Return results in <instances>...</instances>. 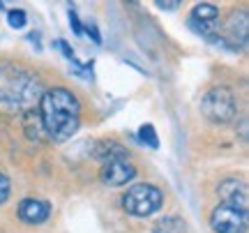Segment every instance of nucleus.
Wrapping results in <instances>:
<instances>
[{
	"label": "nucleus",
	"instance_id": "f257e3e1",
	"mask_svg": "<svg viewBox=\"0 0 249 233\" xmlns=\"http://www.w3.org/2000/svg\"><path fill=\"white\" fill-rule=\"evenodd\" d=\"M39 113L44 132L53 141H67L76 134L81 123L79 99L65 88H51L39 97Z\"/></svg>",
	"mask_w": 249,
	"mask_h": 233
},
{
	"label": "nucleus",
	"instance_id": "f03ea898",
	"mask_svg": "<svg viewBox=\"0 0 249 233\" xmlns=\"http://www.w3.org/2000/svg\"><path fill=\"white\" fill-rule=\"evenodd\" d=\"M42 95L37 76L17 65H0V111L21 113L35 107Z\"/></svg>",
	"mask_w": 249,
	"mask_h": 233
},
{
	"label": "nucleus",
	"instance_id": "7ed1b4c3",
	"mask_svg": "<svg viewBox=\"0 0 249 233\" xmlns=\"http://www.w3.org/2000/svg\"><path fill=\"white\" fill-rule=\"evenodd\" d=\"M161 201H164V197H161L160 189L155 185L141 182V185H134L127 189V194L123 197V206L134 217H148L160 210Z\"/></svg>",
	"mask_w": 249,
	"mask_h": 233
},
{
	"label": "nucleus",
	"instance_id": "20e7f679",
	"mask_svg": "<svg viewBox=\"0 0 249 233\" xmlns=\"http://www.w3.org/2000/svg\"><path fill=\"white\" fill-rule=\"evenodd\" d=\"M201 111L210 123H229L235 116V97L229 88H213L201 99Z\"/></svg>",
	"mask_w": 249,
	"mask_h": 233
},
{
	"label": "nucleus",
	"instance_id": "39448f33",
	"mask_svg": "<svg viewBox=\"0 0 249 233\" xmlns=\"http://www.w3.org/2000/svg\"><path fill=\"white\" fill-rule=\"evenodd\" d=\"M210 226L214 233H245L247 231V210L222 203L213 210Z\"/></svg>",
	"mask_w": 249,
	"mask_h": 233
},
{
	"label": "nucleus",
	"instance_id": "423d86ee",
	"mask_svg": "<svg viewBox=\"0 0 249 233\" xmlns=\"http://www.w3.org/2000/svg\"><path fill=\"white\" fill-rule=\"evenodd\" d=\"M134 176H136V169H134V164L127 157L107 160L104 166H102V180L107 185H111V187H120L124 182H129Z\"/></svg>",
	"mask_w": 249,
	"mask_h": 233
},
{
	"label": "nucleus",
	"instance_id": "0eeeda50",
	"mask_svg": "<svg viewBox=\"0 0 249 233\" xmlns=\"http://www.w3.org/2000/svg\"><path fill=\"white\" fill-rule=\"evenodd\" d=\"M217 18H219V9L210 5V2H201L192 9V17H189V28L194 33L210 37L217 30Z\"/></svg>",
	"mask_w": 249,
	"mask_h": 233
},
{
	"label": "nucleus",
	"instance_id": "6e6552de",
	"mask_svg": "<svg viewBox=\"0 0 249 233\" xmlns=\"http://www.w3.org/2000/svg\"><path fill=\"white\" fill-rule=\"evenodd\" d=\"M51 215V206L39 198H23L18 203V217L28 224H42Z\"/></svg>",
	"mask_w": 249,
	"mask_h": 233
},
{
	"label": "nucleus",
	"instance_id": "1a4fd4ad",
	"mask_svg": "<svg viewBox=\"0 0 249 233\" xmlns=\"http://www.w3.org/2000/svg\"><path fill=\"white\" fill-rule=\"evenodd\" d=\"M219 197L224 198L226 206H235L240 210H247V185L242 180L229 178L219 185Z\"/></svg>",
	"mask_w": 249,
	"mask_h": 233
},
{
	"label": "nucleus",
	"instance_id": "9d476101",
	"mask_svg": "<svg viewBox=\"0 0 249 233\" xmlns=\"http://www.w3.org/2000/svg\"><path fill=\"white\" fill-rule=\"evenodd\" d=\"M247 12H238L233 14L229 26H226V39L231 42L233 46H245L247 44Z\"/></svg>",
	"mask_w": 249,
	"mask_h": 233
},
{
	"label": "nucleus",
	"instance_id": "9b49d317",
	"mask_svg": "<svg viewBox=\"0 0 249 233\" xmlns=\"http://www.w3.org/2000/svg\"><path fill=\"white\" fill-rule=\"evenodd\" d=\"M152 233H187V224L182 222V217L166 215L157 219L152 226Z\"/></svg>",
	"mask_w": 249,
	"mask_h": 233
},
{
	"label": "nucleus",
	"instance_id": "f8f14e48",
	"mask_svg": "<svg viewBox=\"0 0 249 233\" xmlns=\"http://www.w3.org/2000/svg\"><path fill=\"white\" fill-rule=\"evenodd\" d=\"M139 141H141V143H148L150 148H157V145H160V141H157V134H155L152 125H143L141 129H139Z\"/></svg>",
	"mask_w": 249,
	"mask_h": 233
},
{
	"label": "nucleus",
	"instance_id": "ddd939ff",
	"mask_svg": "<svg viewBox=\"0 0 249 233\" xmlns=\"http://www.w3.org/2000/svg\"><path fill=\"white\" fill-rule=\"evenodd\" d=\"M7 23H9L12 28H26V23H28L26 12H23V9H9Z\"/></svg>",
	"mask_w": 249,
	"mask_h": 233
},
{
	"label": "nucleus",
	"instance_id": "4468645a",
	"mask_svg": "<svg viewBox=\"0 0 249 233\" xmlns=\"http://www.w3.org/2000/svg\"><path fill=\"white\" fill-rule=\"evenodd\" d=\"M9 198V178L5 173H0V203H5Z\"/></svg>",
	"mask_w": 249,
	"mask_h": 233
},
{
	"label": "nucleus",
	"instance_id": "2eb2a0df",
	"mask_svg": "<svg viewBox=\"0 0 249 233\" xmlns=\"http://www.w3.org/2000/svg\"><path fill=\"white\" fill-rule=\"evenodd\" d=\"M70 21H71V26H74V33H76V35H83V26H81V21L74 9H70Z\"/></svg>",
	"mask_w": 249,
	"mask_h": 233
},
{
	"label": "nucleus",
	"instance_id": "dca6fc26",
	"mask_svg": "<svg viewBox=\"0 0 249 233\" xmlns=\"http://www.w3.org/2000/svg\"><path fill=\"white\" fill-rule=\"evenodd\" d=\"M157 7H161V9H176V7H180V2H178V0H173V2H164V0H157Z\"/></svg>",
	"mask_w": 249,
	"mask_h": 233
}]
</instances>
